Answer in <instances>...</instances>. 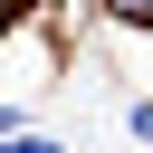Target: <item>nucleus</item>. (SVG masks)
<instances>
[{"label":"nucleus","mask_w":153,"mask_h":153,"mask_svg":"<svg viewBox=\"0 0 153 153\" xmlns=\"http://www.w3.org/2000/svg\"><path fill=\"white\" fill-rule=\"evenodd\" d=\"M124 124H134V143H153V96H143V105H124Z\"/></svg>","instance_id":"nucleus-2"},{"label":"nucleus","mask_w":153,"mask_h":153,"mask_svg":"<svg viewBox=\"0 0 153 153\" xmlns=\"http://www.w3.org/2000/svg\"><path fill=\"white\" fill-rule=\"evenodd\" d=\"M10 134H29V124H19V105H0V143H10Z\"/></svg>","instance_id":"nucleus-4"},{"label":"nucleus","mask_w":153,"mask_h":153,"mask_svg":"<svg viewBox=\"0 0 153 153\" xmlns=\"http://www.w3.org/2000/svg\"><path fill=\"white\" fill-rule=\"evenodd\" d=\"M115 19H134V29H153V0H115Z\"/></svg>","instance_id":"nucleus-3"},{"label":"nucleus","mask_w":153,"mask_h":153,"mask_svg":"<svg viewBox=\"0 0 153 153\" xmlns=\"http://www.w3.org/2000/svg\"><path fill=\"white\" fill-rule=\"evenodd\" d=\"M0 10H19V0H0Z\"/></svg>","instance_id":"nucleus-5"},{"label":"nucleus","mask_w":153,"mask_h":153,"mask_svg":"<svg viewBox=\"0 0 153 153\" xmlns=\"http://www.w3.org/2000/svg\"><path fill=\"white\" fill-rule=\"evenodd\" d=\"M0 153H67V143H57V134H10Z\"/></svg>","instance_id":"nucleus-1"}]
</instances>
